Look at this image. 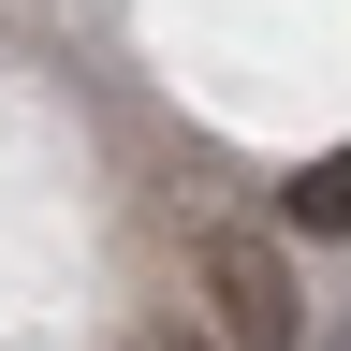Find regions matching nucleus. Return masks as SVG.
<instances>
[{"mask_svg": "<svg viewBox=\"0 0 351 351\" xmlns=\"http://www.w3.org/2000/svg\"><path fill=\"white\" fill-rule=\"evenodd\" d=\"M191 322H205V351H307V278H293V249L249 234V219L191 234Z\"/></svg>", "mask_w": 351, "mask_h": 351, "instance_id": "1", "label": "nucleus"}, {"mask_svg": "<svg viewBox=\"0 0 351 351\" xmlns=\"http://www.w3.org/2000/svg\"><path fill=\"white\" fill-rule=\"evenodd\" d=\"M132 351H191V337H132Z\"/></svg>", "mask_w": 351, "mask_h": 351, "instance_id": "3", "label": "nucleus"}, {"mask_svg": "<svg viewBox=\"0 0 351 351\" xmlns=\"http://www.w3.org/2000/svg\"><path fill=\"white\" fill-rule=\"evenodd\" d=\"M293 219H307V234H351V147L293 176Z\"/></svg>", "mask_w": 351, "mask_h": 351, "instance_id": "2", "label": "nucleus"}]
</instances>
